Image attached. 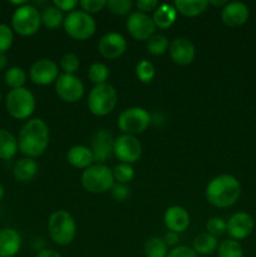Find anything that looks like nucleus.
I'll use <instances>...</instances> for the list:
<instances>
[{
    "instance_id": "obj_1",
    "label": "nucleus",
    "mask_w": 256,
    "mask_h": 257,
    "mask_svg": "<svg viewBox=\"0 0 256 257\" xmlns=\"http://www.w3.org/2000/svg\"><path fill=\"white\" fill-rule=\"evenodd\" d=\"M49 145V128L44 120L34 118L25 123L18 137V148L29 158L42 156Z\"/></svg>"
},
{
    "instance_id": "obj_2",
    "label": "nucleus",
    "mask_w": 256,
    "mask_h": 257,
    "mask_svg": "<svg viewBox=\"0 0 256 257\" xmlns=\"http://www.w3.org/2000/svg\"><path fill=\"white\" fill-rule=\"evenodd\" d=\"M206 200L218 208H227L235 205L241 196L240 181L232 175H220L208 182Z\"/></svg>"
},
{
    "instance_id": "obj_3",
    "label": "nucleus",
    "mask_w": 256,
    "mask_h": 257,
    "mask_svg": "<svg viewBox=\"0 0 256 257\" xmlns=\"http://www.w3.org/2000/svg\"><path fill=\"white\" fill-rule=\"evenodd\" d=\"M48 232L53 242L57 245H70L77 235V225L74 218L68 211H55L48 220Z\"/></svg>"
},
{
    "instance_id": "obj_4",
    "label": "nucleus",
    "mask_w": 256,
    "mask_h": 257,
    "mask_svg": "<svg viewBox=\"0 0 256 257\" xmlns=\"http://www.w3.org/2000/svg\"><path fill=\"white\" fill-rule=\"evenodd\" d=\"M118 103L117 90L109 83L95 85L88 97V109L97 117H105L114 110Z\"/></svg>"
},
{
    "instance_id": "obj_5",
    "label": "nucleus",
    "mask_w": 256,
    "mask_h": 257,
    "mask_svg": "<svg viewBox=\"0 0 256 257\" xmlns=\"http://www.w3.org/2000/svg\"><path fill=\"white\" fill-rule=\"evenodd\" d=\"M80 181H82L83 188L90 193H104L114 185L112 170L108 166L100 165V163L85 168L83 171Z\"/></svg>"
},
{
    "instance_id": "obj_6",
    "label": "nucleus",
    "mask_w": 256,
    "mask_h": 257,
    "mask_svg": "<svg viewBox=\"0 0 256 257\" xmlns=\"http://www.w3.org/2000/svg\"><path fill=\"white\" fill-rule=\"evenodd\" d=\"M5 107L10 117L18 120L28 119L35 110V98L27 88L12 89L5 98Z\"/></svg>"
},
{
    "instance_id": "obj_7",
    "label": "nucleus",
    "mask_w": 256,
    "mask_h": 257,
    "mask_svg": "<svg viewBox=\"0 0 256 257\" xmlns=\"http://www.w3.org/2000/svg\"><path fill=\"white\" fill-rule=\"evenodd\" d=\"M65 33L77 40H87L95 33L97 23L94 18L83 10H73L64 17L63 22Z\"/></svg>"
},
{
    "instance_id": "obj_8",
    "label": "nucleus",
    "mask_w": 256,
    "mask_h": 257,
    "mask_svg": "<svg viewBox=\"0 0 256 257\" xmlns=\"http://www.w3.org/2000/svg\"><path fill=\"white\" fill-rule=\"evenodd\" d=\"M42 19L40 13L34 5L24 4L18 7L12 15V27L22 37H30L39 30Z\"/></svg>"
},
{
    "instance_id": "obj_9",
    "label": "nucleus",
    "mask_w": 256,
    "mask_h": 257,
    "mask_svg": "<svg viewBox=\"0 0 256 257\" xmlns=\"http://www.w3.org/2000/svg\"><path fill=\"white\" fill-rule=\"evenodd\" d=\"M151 114L141 107H131L123 110L118 117V127L124 135H140L151 124Z\"/></svg>"
},
{
    "instance_id": "obj_10",
    "label": "nucleus",
    "mask_w": 256,
    "mask_h": 257,
    "mask_svg": "<svg viewBox=\"0 0 256 257\" xmlns=\"http://www.w3.org/2000/svg\"><path fill=\"white\" fill-rule=\"evenodd\" d=\"M55 92L65 103H75L84 94V84L74 74H59L55 82Z\"/></svg>"
},
{
    "instance_id": "obj_11",
    "label": "nucleus",
    "mask_w": 256,
    "mask_h": 257,
    "mask_svg": "<svg viewBox=\"0 0 256 257\" xmlns=\"http://www.w3.org/2000/svg\"><path fill=\"white\" fill-rule=\"evenodd\" d=\"M113 153L120 161V163L132 165L140 160L142 153V146L136 136L122 135L114 140Z\"/></svg>"
},
{
    "instance_id": "obj_12",
    "label": "nucleus",
    "mask_w": 256,
    "mask_h": 257,
    "mask_svg": "<svg viewBox=\"0 0 256 257\" xmlns=\"http://www.w3.org/2000/svg\"><path fill=\"white\" fill-rule=\"evenodd\" d=\"M128 33L136 40H148L155 34L156 25L152 18L141 12L131 13L125 23Z\"/></svg>"
},
{
    "instance_id": "obj_13",
    "label": "nucleus",
    "mask_w": 256,
    "mask_h": 257,
    "mask_svg": "<svg viewBox=\"0 0 256 257\" xmlns=\"http://www.w3.org/2000/svg\"><path fill=\"white\" fill-rule=\"evenodd\" d=\"M59 77L58 65L50 59H39L29 69V78L37 85H49Z\"/></svg>"
},
{
    "instance_id": "obj_14",
    "label": "nucleus",
    "mask_w": 256,
    "mask_h": 257,
    "mask_svg": "<svg viewBox=\"0 0 256 257\" xmlns=\"http://www.w3.org/2000/svg\"><path fill=\"white\" fill-rule=\"evenodd\" d=\"M255 228V221L247 212L233 213L227 221V231L231 240L241 241L247 238Z\"/></svg>"
},
{
    "instance_id": "obj_15",
    "label": "nucleus",
    "mask_w": 256,
    "mask_h": 257,
    "mask_svg": "<svg viewBox=\"0 0 256 257\" xmlns=\"http://www.w3.org/2000/svg\"><path fill=\"white\" fill-rule=\"evenodd\" d=\"M98 50L105 59H117L122 57L127 50V40L119 33H108L100 38L98 43Z\"/></svg>"
},
{
    "instance_id": "obj_16",
    "label": "nucleus",
    "mask_w": 256,
    "mask_h": 257,
    "mask_svg": "<svg viewBox=\"0 0 256 257\" xmlns=\"http://www.w3.org/2000/svg\"><path fill=\"white\" fill-rule=\"evenodd\" d=\"M114 140L112 133L108 130H99L95 132L92 140V152L94 161L100 165H104L105 161L110 158L114 147Z\"/></svg>"
},
{
    "instance_id": "obj_17",
    "label": "nucleus",
    "mask_w": 256,
    "mask_h": 257,
    "mask_svg": "<svg viewBox=\"0 0 256 257\" xmlns=\"http://www.w3.org/2000/svg\"><path fill=\"white\" fill-rule=\"evenodd\" d=\"M250 17V10L245 3L231 2L222 8L221 19L227 27L236 28L245 24Z\"/></svg>"
},
{
    "instance_id": "obj_18",
    "label": "nucleus",
    "mask_w": 256,
    "mask_h": 257,
    "mask_svg": "<svg viewBox=\"0 0 256 257\" xmlns=\"http://www.w3.org/2000/svg\"><path fill=\"white\" fill-rule=\"evenodd\" d=\"M170 55L178 65H188L193 62L196 55L195 45L187 38H176L170 43Z\"/></svg>"
},
{
    "instance_id": "obj_19",
    "label": "nucleus",
    "mask_w": 256,
    "mask_h": 257,
    "mask_svg": "<svg viewBox=\"0 0 256 257\" xmlns=\"http://www.w3.org/2000/svg\"><path fill=\"white\" fill-rule=\"evenodd\" d=\"M163 221L168 230L176 233H181L185 232L190 226V215L186 208L181 207V206H171L166 210Z\"/></svg>"
},
{
    "instance_id": "obj_20",
    "label": "nucleus",
    "mask_w": 256,
    "mask_h": 257,
    "mask_svg": "<svg viewBox=\"0 0 256 257\" xmlns=\"http://www.w3.org/2000/svg\"><path fill=\"white\" fill-rule=\"evenodd\" d=\"M22 247V237L14 228L0 230V257H14Z\"/></svg>"
},
{
    "instance_id": "obj_21",
    "label": "nucleus",
    "mask_w": 256,
    "mask_h": 257,
    "mask_svg": "<svg viewBox=\"0 0 256 257\" xmlns=\"http://www.w3.org/2000/svg\"><path fill=\"white\" fill-rule=\"evenodd\" d=\"M67 161L73 167L85 170L93 165L94 157H93V152L90 148H88L87 146L77 145L69 148L67 153Z\"/></svg>"
},
{
    "instance_id": "obj_22",
    "label": "nucleus",
    "mask_w": 256,
    "mask_h": 257,
    "mask_svg": "<svg viewBox=\"0 0 256 257\" xmlns=\"http://www.w3.org/2000/svg\"><path fill=\"white\" fill-rule=\"evenodd\" d=\"M38 173V163L34 158L24 157L20 158L15 162L13 167V176L19 182H29L37 176Z\"/></svg>"
},
{
    "instance_id": "obj_23",
    "label": "nucleus",
    "mask_w": 256,
    "mask_h": 257,
    "mask_svg": "<svg viewBox=\"0 0 256 257\" xmlns=\"http://www.w3.org/2000/svg\"><path fill=\"white\" fill-rule=\"evenodd\" d=\"M176 18H177V10L173 5L161 4L153 12L152 20L156 27L161 29H167L176 22Z\"/></svg>"
},
{
    "instance_id": "obj_24",
    "label": "nucleus",
    "mask_w": 256,
    "mask_h": 257,
    "mask_svg": "<svg viewBox=\"0 0 256 257\" xmlns=\"http://www.w3.org/2000/svg\"><path fill=\"white\" fill-rule=\"evenodd\" d=\"M218 241L217 237L210 235L208 232H201L193 240V251L198 256H208L212 255L217 251Z\"/></svg>"
},
{
    "instance_id": "obj_25",
    "label": "nucleus",
    "mask_w": 256,
    "mask_h": 257,
    "mask_svg": "<svg viewBox=\"0 0 256 257\" xmlns=\"http://www.w3.org/2000/svg\"><path fill=\"white\" fill-rule=\"evenodd\" d=\"M207 0H176L173 7L185 17H197L207 8Z\"/></svg>"
},
{
    "instance_id": "obj_26",
    "label": "nucleus",
    "mask_w": 256,
    "mask_h": 257,
    "mask_svg": "<svg viewBox=\"0 0 256 257\" xmlns=\"http://www.w3.org/2000/svg\"><path fill=\"white\" fill-rule=\"evenodd\" d=\"M18 151V140L9 131L0 128V160H12Z\"/></svg>"
},
{
    "instance_id": "obj_27",
    "label": "nucleus",
    "mask_w": 256,
    "mask_h": 257,
    "mask_svg": "<svg viewBox=\"0 0 256 257\" xmlns=\"http://www.w3.org/2000/svg\"><path fill=\"white\" fill-rule=\"evenodd\" d=\"M40 19H42V24L49 29H57L64 22L63 12H60L54 5L44 8L43 12L40 13Z\"/></svg>"
},
{
    "instance_id": "obj_28",
    "label": "nucleus",
    "mask_w": 256,
    "mask_h": 257,
    "mask_svg": "<svg viewBox=\"0 0 256 257\" xmlns=\"http://www.w3.org/2000/svg\"><path fill=\"white\" fill-rule=\"evenodd\" d=\"M146 257H167L168 255V246L160 237H151L150 240L146 241L145 247Z\"/></svg>"
},
{
    "instance_id": "obj_29",
    "label": "nucleus",
    "mask_w": 256,
    "mask_h": 257,
    "mask_svg": "<svg viewBox=\"0 0 256 257\" xmlns=\"http://www.w3.org/2000/svg\"><path fill=\"white\" fill-rule=\"evenodd\" d=\"M4 79L8 87H10L12 89H18V88H23V85L25 84L27 74L22 68L12 67L5 72Z\"/></svg>"
},
{
    "instance_id": "obj_30",
    "label": "nucleus",
    "mask_w": 256,
    "mask_h": 257,
    "mask_svg": "<svg viewBox=\"0 0 256 257\" xmlns=\"http://www.w3.org/2000/svg\"><path fill=\"white\" fill-rule=\"evenodd\" d=\"M217 255L218 257H243V248L238 241L228 238L218 245Z\"/></svg>"
},
{
    "instance_id": "obj_31",
    "label": "nucleus",
    "mask_w": 256,
    "mask_h": 257,
    "mask_svg": "<svg viewBox=\"0 0 256 257\" xmlns=\"http://www.w3.org/2000/svg\"><path fill=\"white\" fill-rule=\"evenodd\" d=\"M147 48L148 53H151L152 55H162L167 52V49L170 48V43L168 39L162 34H153L150 39L147 40Z\"/></svg>"
},
{
    "instance_id": "obj_32",
    "label": "nucleus",
    "mask_w": 256,
    "mask_h": 257,
    "mask_svg": "<svg viewBox=\"0 0 256 257\" xmlns=\"http://www.w3.org/2000/svg\"><path fill=\"white\" fill-rule=\"evenodd\" d=\"M88 78L95 85L104 84L107 83V79L109 78V69L103 63H93L88 70Z\"/></svg>"
},
{
    "instance_id": "obj_33",
    "label": "nucleus",
    "mask_w": 256,
    "mask_h": 257,
    "mask_svg": "<svg viewBox=\"0 0 256 257\" xmlns=\"http://www.w3.org/2000/svg\"><path fill=\"white\" fill-rule=\"evenodd\" d=\"M135 72L138 80L145 83V84H148V83L152 82L156 74L155 67H153L152 63L147 59H142L141 62H138L137 65H136Z\"/></svg>"
},
{
    "instance_id": "obj_34",
    "label": "nucleus",
    "mask_w": 256,
    "mask_h": 257,
    "mask_svg": "<svg viewBox=\"0 0 256 257\" xmlns=\"http://www.w3.org/2000/svg\"><path fill=\"white\" fill-rule=\"evenodd\" d=\"M112 172L114 181H118V183H123V185H127L135 176L132 166L127 165V163H118L114 170H112Z\"/></svg>"
},
{
    "instance_id": "obj_35",
    "label": "nucleus",
    "mask_w": 256,
    "mask_h": 257,
    "mask_svg": "<svg viewBox=\"0 0 256 257\" xmlns=\"http://www.w3.org/2000/svg\"><path fill=\"white\" fill-rule=\"evenodd\" d=\"M79 58L74 53H67L60 59V68L64 72V74H74L79 69Z\"/></svg>"
},
{
    "instance_id": "obj_36",
    "label": "nucleus",
    "mask_w": 256,
    "mask_h": 257,
    "mask_svg": "<svg viewBox=\"0 0 256 257\" xmlns=\"http://www.w3.org/2000/svg\"><path fill=\"white\" fill-rule=\"evenodd\" d=\"M206 230H207L206 232H208L210 235L218 237V236H222L223 233H226L227 222L221 217H212L206 223Z\"/></svg>"
},
{
    "instance_id": "obj_37",
    "label": "nucleus",
    "mask_w": 256,
    "mask_h": 257,
    "mask_svg": "<svg viewBox=\"0 0 256 257\" xmlns=\"http://www.w3.org/2000/svg\"><path fill=\"white\" fill-rule=\"evenodd\" d=\"M107 7L109 12L114 15H127L132 9L131 0H108Z\"/></svg>"
},
{
    "instance_id": "obj_38",
    "label": "nucleus",
    "mask_w": 256,
    "mask_h": 257,
    "mask_svg": "<svg viewBox=\"0 0 256 257\" xmlns=\"http://www.w3.org/2000/svg\"><path fill=\"white\" fill-rule=\"evenodd\" d=\"M14 42L13 29L7 24H0V53L5 54L7 50L10 49Z\"/></svg>"
},
{
    "instance_id": "obj_39",
    "label": "nucleus",
    "mask_w": 256,
    "mask_h": 257,
    "mask_svg": "<svg viewBox=\"0 0 256 257\" xmlns=\"http://www.w3.org/2000/svg\"><path fill=\"white\" fill-rule=\"evenodd\" d=\"M79 5L83 12L92 15L94 13H99L103 8L107 7V2L105 0H82Z\"/></svg>"
},
{
    "instance_id": "obj_40",
    "label": "nucleus",
    "mask_w": 256,
    "mask_h": 257,
    "mask_svg": "<svg viewBox=\"0 0 256 257\" xmlns=\"http://www.w3.org/2000/svg\"><path fill=\"white\" fill-rule=\"evenodd\" d=\"M110 191H112V197L118 202H123L130 197V187L127 185H123V183L113 185Z\"/></svg>"
},
{
    "instance_id": "obj_41",
    "label": "nucleus",
    "mask_w": 256,
    "mask_h": 257,
    "mask_svg": "<svg viewBox=\"0 0 256 257\" xmlns=\"http://www.w3.org/2000/svg\"><path fill=\"white\" fill-rule=\"evenodd\" d=\"M167 257H200L193 251V248L187 247V246H178V247L172 248L168 251Z\"/></svg>"
},
{
    "instance_id": "obj_42",
    "label": "nucleus",
    "mask_w": 256,
    "mask_h": 257,
    "mask_svg": "<svg viewBox=\"0 0 256 257\" xmlns=\"http://www.w3.org/2000/svg\"><path fill=\"white\" fill-rule=\"evenodd\" d=\"M136 7H137L138 12L141 13H148L152 12V10H156L158 7L157 0H138L136 3Z\"/></svg>"
},
{
    "instance_id": "obj_43",
    "label": "nucleus",
    "mask_w": 256,
    "mask_h": 257,
    "mask_svg": "<svg viewBox=\"0 0 256 257\" xmlns=\"http://www.w3.org/2000/svg\"><path fill=\"white\" fill-rule=\"evenodd\" d=\"M78 5L77 0H54V7L60 12H73Z\"/></svg>"
},
{
    "instance_id": "obj_44",
    "label": "nucleus",
    "mask_w": 256,
    "mask_h": 257,
    "mask_svg": "<svg viewBox=\"0 0 256 257\" xmlns=\"http://www.w3.org/2000/svg\"><path fill=\"white\" fill-rule=\"evenodd\" d=\"M178 240H180V236H178V233L172 232V231H170V232L166 233L165 237H163V241H165L166 245L167 246H176L178 243Z\"/></svg>"
},
{
    "instance_id": "obj_45",
    "label": "nucleus",
    "mask_w": 256,
    "mask_h": 257,
    "mask_svg": "<svg viewBox=\"0 0 256 257\" xmlns=\"http://www.w3.org/2000/svg\"><path fill=\"white\" fill-rule=\"evenodd\" d=\"M37 257H62V255L54 250H47V248H45V250L39 251Z\"/></svg>"
},
{
    "instance_id": "obj_46",
    "label": "nucleus",
    "mask_w": 256,
    "mask_h": 257,
    "mask_svg": "<svg viewBox=\"0 0 256 257\" xmlns=\"http://www.w3.org/2000/svg\"><path fill=\"white\" fill-rule=\"evenodd\" d=\"M8 64V58L7 55L3 54V53H0V70L5 69V67H7Z\"/></svg>"
},
{
    "instance_id": "obj_47",
    "label": "nucleus",
    "mask_w": 256,
    "mask_h": 257,
    "mask_svg": "<svg viewBox=\"0 0 256 257\" xmlns=\"http://www.w3.org/2000/svg\"><path fill=\"white\" fill-rule=\"evenodd\" d=\"M208 4H212L215 5V7H221V5L225 7V5L227 4V2H225V0H221V2H208Z\"/></svg>"
},
{
    "instance_id": "obj_48",
    "label": "nucleus",
    "mask_w": 256,
    "mask_h": 257,
    "mask_svg": "<svg viewBox=\"0 0 256 257\" xmlns=\"http://www.w3.org/2000/svg\"><path fill=\"white\" fill-rule=\"evenodd\" d=\"M3 197H4V188H3V186L0 185V201L3 200Z\"/></svg>"
},
{
    "instance_id": "obj_49",
    "label": "nucleus",
    "mask_w": 256,
    "mask_h": 257,
    "mask_svg": "<svg viewBox=\"0 0 256 257\" xmlns=\"http://www.w3.org/2000/svg\"><path fill=\"white\" fill-rule=\"evenodd\" d=\"M0 100H2V92H0Z\"/></svg>"
}]
</instances>
